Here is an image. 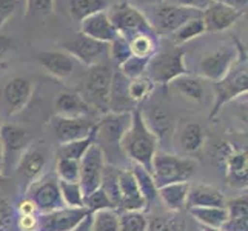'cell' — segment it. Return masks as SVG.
Returning <instances> with one entry per match:
<instances>
[{
  "label": "cell",
  "mask_w": 248,
  "mask_h": 231,
  "mask_svg": "<svg viewBox=\"0 0 248 231\" xmlns=\"http://www.w3.org/2000/svg\"><path fill=\"white\" fill-rule=\"evenodd\" d=\"M36 227H37V215L17 217V228L20 231H36Z\"/></svg>",
  "instance_id": "51"
},
{
  "label": "cell",
  "mask_w": 248,
  "mask_h": 231,
  "mask_svg": "<svg viewBox=\"0 0 248 231\" xmlns=\"http://www.w3.org/2000/svg\"><path fill=\"white\" fill-rule=\"evenodd\" d=\"M111 23L114 25L117 32L126 40L134 37L136 34H156L147 15L140 13L130 0H117L107 11Z\"/></svg>",
  "instance_id": "6"
},
{
  "label": "cell",
  "mask_w": 248,
  "mask_h": 231,
  "mask_svg": "<svg viewBox=\"0 0 248 231\" xmlns=\"http://www.w3.org/2000/svg\"><path fill=\"white\" fill-rule=\"evenodd\" d=\"M45 168V156L37 148H27L17 160V174L28 181V185L40 177Z\"/></svg>",
  "instance_id": "25"
},
{
  "label": "cell",
  "mask_w": 248,
  "mask_h": 231,
  "mask_svg": "<svg viewBox=\"0 0 248 231\" xmlns=\"http://www.w3.org/2000/svg\"><path fill=\"white\" fill-rule=\"evenodd\" d=\"M205 32H207V28H205L203 19L201 15V17H194V19L185 22L181 28L173 32V39H174L176 45H182V44H186V42H190L196 37L202 36V34H205Z\"/></svg>",
  "instance_id": "36"
},
{
  "label": "cell",
  "mask_w": 248,
  "mask_h": 231,
  "mask_svg": "<svg viewBox=\"0 0 248 231\" xmlns=\"http://www.w3.org/2000/svg\"><path fill=\"white\" fill-rule=\"evenodd\" d=\"M128 82L130 80L119 70L113 71L108 97V113H131L134 108H138L128 94Z\"/></svg>",
  "instance_id": "20"
},
{
  "label": "cell",
  "mask_w": 248,
  "mask_h": 231,
  "mask_svg": "<svg viewBox=\"0 0 248 231\" xmlns=\"http://www.w3.org/2000/svg\"><path fill=\"white\" fill-rule=\"evenodd\" d=\"M94 125L96 121L91 117H65L54 114L49 119V128L61 145L88 138L94 130Z\"/></svg>",
  "instance_id": "13"
},
{
  "label": "cell",
  "mask_w": 248,
  "mask_h": 231,
  "mask_svg": "<svg viewBox=\"0 0 248 231\" xmlns=\"http://www.w3.org/2000/svg\"><path fill=\"white\" fill-rule=\"evenodd\" d=\"M54 108L56 114L65 117H90L94 111L78 91H65L57 94L54 99Z\"/></svg>",
  "instance_id": "22"
},
{
  "label": "cell",
  "mask_w": 248,
  "mask_h": 231,
  "mask_svg": "<svg viewBox=\"0 0 248 231\" xmlns=\"http://www.w3.org/2000/svg\"><path fill=\"white\" fill-rule=\"evenodd\" d=\"M140 113H142V119L145 125H147L148 130L156 136L157 142L165 140L170 136L171 130H173L171 117L167 111L160 107H150L145 111L140 108Z\"/></svg>",
  "instance_id": "26"
},
{
  "label": "cell",
  "mask_w": 248,
  "mask_h": 231,
  "mask_svg": "<svg viewBox=\"0 0 248 231\" xmlns=\"http://www.w3.org/2000/svg\"><path fill=\"white\" fill-rule=\"evenodd\" d=\"M190 185H191L190 182H179V184L160 186L157 190V196L168 208V211L181 213L186 205Z\"/></svg>",
  "instance_id": "27"
},
{
  "label": "cell",
  "mask_w": 248,
  "mask_h": 231,
  "mask_svg": "<svg viewBox=\"0 0 248 231\" xmlns=\"http://www.w3.org/2000/svg\"><path fill=\"white\" fill-rule=\"evenodd\" d=\"M242 15V13H239L227 5L213 2L202 13V19L205 23V28H207V32H220L232 28Z\"/></svg>",
  "instance_id": "17"
},
{
  "label": "cell",
  "mask_w": 248,
  "mask_h": 231,
  "mask_svg": "<svg viewBox=\"0 0 248 231\" xmlns=\"http://www.w3.org/2000/svg\"><path fill=\"white\" fill-rule=\"evenodd\" d=\"M220 231H248V215L230 216L222 225Z\"/></svg>",
  "instance_id": "48"
},
{
  "label": "cell",
  "mask_w": 248,
  "mask_h": 231,
  "mask_svg": "<svg viewBox=\"0 0 248 231\" xmlns=\"http://www.w3.org/2000/svg\"><path fill=\"white\" fill-rule=\"evenodd\" d=\"M93 142H94V133H91L88 138H85V139H79V140H73V142H68V143H62V145H59L56 156H57V159L80 160L83 154L87 153V150L93 145Z\"/></svg>",
  "instance_id": "35"
},
{
  "label": "cell",
  "mask_w": 248,
  "mask_h": 231,
  "mask_svg": "<svg viewBox=\"0 0 248 231\" xmlns=\"http://www.w3.org/2000/svg\"><path fill=\"white\" fill-rule=\"evenodd\" d=\"M202 231H220V230H215V228H207V227H203Z\"/></svg>",
  "instance_id": "58"
},
{
  "label": "cell",
  "mask_w": 248,
  "mask_h": 231,
  "mask_svg": "<svg viewBox=\"0 0 248 231\" xmlns=\"http://www.w3.org/2000/svg\"><path fill=\"white\" fill-rule=\"evenodd\" d=\"M54 0H27L25 19H45L53 11Z\"/></svg>",
  "instance_id": "46"
},
{
  "label": "cell",
  "mask_w": 248,
  "mask_h": 231,
  "mask_svg": "<svg viewBox=\"0 0 248 231\" xmlns=\"http://www.w3.org/2000/svg\"><path fill=\"white\" fill-rule=\"evenodd\" d=\"M105 0H70L68 10L74 22H83L87 17L96 14L99 11H105Z\"/></svg>",
  "instance_id": "32"
},
{
  "label": "cell",
  "mask_w": 248,
  "mask_h": 231,
  "mask_svg": "<svg viewBox=\"0 0 248 231\" xmlns=\"http://www.w3.org/2000/svg\"><path fill=\"white\" fill-rule=\"evenodd\" d=\"M168 3H173L182 8H190V10H196L203 13L207 8L213 3V0H165Z\"/></svg>",
  "instance_id": "50"
},
{
  "label": "cell",
  "mask_w": 248,
  "mask_h": 231,
  "mask_svg": "<svg viewBox=\"0 0 248 231\" xmlns=\"http://www.w3.org/2000/svg\"><path fill=\"white\" fill-rule=\"evenodd\" d=\"M147 222L148 219L143 211H124L122 215H119L121 231H145Z\"/></svg>",
  "instance_id": "42"
},
{
  "label": "cell",
  "mask_w": 248,
  "mask_h": 231,
  "mask_svg": "<svg viewBox=\"0 0 248 231\" xmlns=\"http://www.w3.org/2000/svg\"><path fill=\"white\" fill-rule=\"evenodd\" d=\"M224 164L228 184L236 188H247V151H233L228 147L224 154Z\"/></svg>",
  "instance_id": "24"
},
{
  "label": "cell",
  "mask_w": 248,
  "mask_h": 231,
  "mask_svg": "<svg viewBox=\"0 0 248 231\" xmlns=\"http://www.w3.org/2000/svg\"><path fill=\"white\" fill-rule=\"evenodd\" d=\"M201 15H202L201 11L190 10V8H182L168 2H162L151 8V15L147 17V19L155 31H160L164 34H173L185 22Z\"/></svg>",
  "instance_id": "8"
},
{
  "label": "cell",
  "mask_w": 248,
  "mask_h": 231,
  "mask_svg": "<svg viewBox=\"0 0 248 231\" xmlns=\"http://www.w3.org/2000/svg\"><path fill=\"white\" fill-rule=\"evenodd\" d=\"M188 74L185 66V53L182 49L155 53L147 65V73L155 85H170L174 79Z\"/></svg>",
  "instance_id": "7"
},
{
  "label": "cell",
  "mask_w": 248,
  "mask_h": 231,
  "mask_svg": "<svg viewBox=\"0 0 248 231\" xmlns=\"http://www.w3.org/2000/svg\"><path fill=\"white\" fill-rule=\"evenodd\" d=\"M13 46H14L13 39L5 36V34H0V59L10 53V51L13 49Z\"/></svg>",
  "instance_id": "54"
},
{
  "label": "cell",
  "mask_w": 248,
  "mask_h": 231,
  "mask_svg": "<svg viewBox=\"0 0 248 231\" xmlns=\"http://www.w3.org/2000/svg\"><path fill=\"white\" fill-rule=\"evenodd\" d=\"M16 211L13 208V203L6 198L3 188L0 186V231H14L17 227Z\"/></svg>",
  "instance_id": "43"
},
{
  "label": "cell",
  "mask_w": 248,
  "mask_h": 231,
  "mask_svg": "<svg viewBox=\"0 0 248 231\" xmlns=\"http://www.w3.org/2000/svg\"><path fill=\"white\" fill-rule=\"evenodd\" d=\"M196 173V162L190 157H181L165 151H156L153 157L151 176L157 190L160 186L188 182Z\"/></svg>",
  "instance_id": "2"
},
{
  "label": "cell",
  "mask_w": 248,
  "mask_h": 231,
  "mask_svg": "<svg viewBox=\"0 0 248 231\" xmlns=\"http://www.w3.org/2000/svg\"><path fill=\"white\" fill-rule=\"evenodd\" d=\"M17 213H19V216H36L39 215L37 213V208L34 207V203L28 199H25L19 203V207H17Z\"/></svg>",
  "instance_id": "52"
},
{
  "label": "cell",
  "mask_w": 248,
  "mask_h": 231,
  "mask_svg": "<svg viewBox=\"0 0 248 231\" xmlns=\"http://www.w3.org/2000/svg\"><path fill=\"white\" fill-rule=\"evenodd\" d=\"M19 0H0V28L14 15Z\"/></svg>",
  "instance_id": "49"
},
{
  "label": "cell",
  "mask_w": 248,
  "mask_h": 231,
  "mask_svg": "<svg viewBox=\"0 0 248 231\" xmlns=\"http://www.w3.org/2000/svg\"><path fill=\"white\" fill-rule=\"evenodd\" d=\"M134 2H138L140 5H150V6H156L162 2H165V0H134Z\"/></svg>",
  "instance_id": "56"
},
{
  "label": "cell",
  "mask_w": 248,
  "mask_h": 231,
  "mask_svg": "<svg viewBox=\"0 0 248 231\" xmlns=\"http://www.w3.org/2000/svg\"><path fill=\"white\" fill-rule=\"evenodd\" d=\"M105 156L97 143H94L87 150L82 159L79 160L80 171H79V185L83 191V196L90 194L91 191L97 190L100 186L102 173L105 168Z\"/></svg>",
  "instance_id": "11"
},
{
  "label": "cell",
  "mask_w": 248,
  "mask_h": 231,
  "mask_svg": "<svg viewBox=\"0 0 248 231\" xmlns=\"http://www.w3.org/2000/svg\"><path fill=\"white\" fill-rule=\"evenodd\" d=\"M215 88V105H213L210 117H215L225 104L244 96L248 91V71H247V56H239V61L233 65L228 74L213 83Z\"/></svg>",
  "instance_id": "5"
},
{
  "label": "cell",
  "mask_w": 248,
  "mask_h": 231,
  "mask_svg": "<svg viewBox=\"0 0 248 231\" xmlns=\"http://www.w3.org/2000/svg\"><path fill=\"white\" fill-rule=\"evenodd\" d=\"M63 51L70 54L74 61H79L85 66L99 65L100 61L105 56H108V44H102V42L94 40L88 36H78L76 39H71L62 44Z\"/></svg>",
  "instance_id": "14"
},
{
  "label": "cell",
  "mask_w": 248,
  "mask_h": 231,
  "mask_svg": "<svg viewBox=\"0 0 248 231\" xmlns=\"http://www.w3.org/2000/svg\"><path fill=\"white\" fill-rule=\"evenodd\" d=\"M225 196L211 185H190L185 210L194 207H225Z\"/></svg>",
  "instance_id": "23"
},
{
  "label": "cell",
  "mask_w": 248,
  "mask_h": 231,
  "mask_svg": "<svg viewBox=\"0 0 248 231\" xmlns=\"http://www.w3.org/2000/svg\"><path fill=\"white\" fill-rule=\"evenodd\" d=\"M2 168H3V165H2V164H0V173H2Z\"/></svg>",
  "instance_id": "59"
},
{
  "label": "cell",
  "mask_w": 248,
  "mask_h": 231,
  "mask_svg": "<svg viewBox=\"0 0 248 231\" xmlns=\"http://www.w3.org/2000/svg\"><path fill=\"white\" fill-rule=\"evenodd\" d=\"M37 62L49 76L56 77L59 80H65L68 77H71L76 65L74 59L68 53H65L63 49L42 51V53L37 54Z\"/></svg>",
  "instance_id": "18"
},
{
  "label": "cell",
  "mask_w": 248,
  "mask_h": 231,
  "mask_svg": "<svg viewBox=\"0 0 248 231\" xmlns=\"http://www.w3.org/2000/svg\"><path fill=\"white\" fill-rule=\"evenodd\" d=\"M190 216L194 217L202 227L220 230L228 219V211L225 207H194L186 210Z\"/></svg>",
  "instance_id": "28"
},
{
  "label": "cell",
  "mask_w": 248,
  "mask_h": 231,
  "mask_svg": "<svg viewBox=\"0 0 248 231\" xmlns=\"http://www.w3.org/2000/svg\"><path fill=\"white\" fill-rule=\"evenodd\" d=\"M91 213L85 208L62 207L48 213L37 215L36 231H71Z\"/></svg>",
  "instance_id": "12"
},
{
  "label": "cell",
  "mask_w": 248,
  "mask_h": 231,
  "mask_svg": "<svg viewBox=\"0 0 248 231\" xmlns=\"http://www.w3.org/2000/svg\"><path fill=\"white\" fill-rule=\"evenodd\" d=\"M171 85H173L174 90L186 100L199 104V102H202L205 97V88H203L199 77L185 74V76H181V77H177V79H174L171 82Z\"/></svg>",
  "instance_id": "29"
},
{
  "label": "cell",
  "mask_w": 248,
  "mask_h": 231,
  "mask_svg": "<svg viewBox=\"0 0 248 231\" xmlns=\"http://www.w3.org/2000/svg\"><path fill=\"white\" fill-rule=\"evenodd\" d=\"M83 207L87 208L90 213H96V211H100V210H114L113 205H111L109 199L107 198V194L97 188V190L91 191L90 194L83 196Z\"/></svg>",
  "instance_id": "47"
},
{
  "label": "cell",
  "mask_w": 248,
  "mask_h": 231,
  "mask_svg": "<svg viewBox=\"0 0 248 231\" xmlns=\"http://www.w3.org/2000/svg\"><path fill=\"white\" fill-rule=\"evenodd\" d=\"M157 143L156 136L143 122L140 108H134L131 111V123L121 142L122 154L133 160V164L140 165L151 173L153 157L157 151Z\"/></svg>",
  "instance_id": "1"
},
{
  "label": "cell",
  "mask_w": 248,
  "mask_h": 231,
  "mask_svg": "<svg viewBox=\"0 0 248 231\" xmlns=\"http://www.w3.org/2000/svg\"><path fill=\"white\" fill-rule=\"evenodd\" d=\"M79 160L73 159H57L56 164V177L65 182H79Z\"/></svg>",
  "instance_id": "44"
},
{
  "label": "cell",
  "mask_w": 248,
  "mask_h": 231,
  "mask_svg": "<svg viewBox=\"0 0 248 231\" xmlns=\"http://www.w3.org/2000/svg\"><path fill=\"white\" fill-rule=\"evenodd\" d=\"M113 71L104 63L88 66L82 77L80 91H78L83 100L93 108L102 113H108V97L111 88Z\"/></svg>",
  "instance_id": "4"
},
{
  "label": "cell",
  "mask_w": 248,
  "mask_h": 231,
  "mask_svg": "<svg viewBox=\"0 0 248 231\" xmlns=\"http://www.w3.org/2000/svg\"><path fill=\"white\" fill-rule=\"evenodd\" d=\"M57 182L65 207H71V208L83 207V191L79 182H65V181H59V179Z\"/></svg>",
  "instance_id": "40"
},
{
  "label": "cell",
  "mask_w": 248,
  "mask_h": 231,
  "mask_svg": "<svg viewBox=\"0 0 248 231\" xmlns=\"http://www.w3.org/2000/svg\"><path fill=\"white\" fill-rule=\"evenodd\" d=\"M0 142L3 147V160L8 156L17 154V160L22 156V153L30 148L31 136L23 128L13 125V123H2L0 125Z\"/></svg>",
  "instance_id": "21"
},
{
  "label": "cell",
  "mask_w": 248,
  "mask_h": 231,
  "mask_svg": "<svg viewBox=\"0 0 248 231\" xmlns=\"http://www.w3.org/2000/svg\"><path fill=\"white\" fill-rule=\"evenodd\" d=\"M119 171L116 165L105 164L104 173H102V181H100V190L107 194L113 208H119V202H121V194H119Z\"/></svg>",
  "instance_id": "31"
},
{
  "label": "cell",
  "mask_w": 248,
  "mask_h": 231,
  "mask_svg": "<svg viewBox=\"0 0 248 231\" xmlns=\"http://www.w3.org/2000/svg\"><path fill=\"white\" fill-rule=\"evenodd\" d=\"M213 2H217V3H222V5H227L230 8H233V10L239 11L245 14L247 11V6H248V0H213Z\"/></svg>",
  "instance_id": "53"
},
{
  "label": "cell",
  "mask_w": 248,
  "mask_h": 231,
  "mask_svg": "<svg viewBox=\"0 0 248 231\" xmlns=\"http://www.w3.org/2000/svg\"><path fill=\"white\" fill-rule=\"evenodd\" d=\"M27 199L34 203L39 215L65 207L57 177L54 174L42 176L31 182L27 188Z\"/></svg>",
  "instance_id": "10"
},
{
  "label": "cell",
  "mask_w": 248,
  "mask_h": 231,
  "mask_svg": "<svg viewBox=\"0 0 248 231\" xmlns=\"http://www.w3.org/2000/svg\"><path fill=\"white\" fill-rule=\"evenodd\" d=\"M91 231H121L116 210H100L91 213Z\"/></svg>",
  "instance_id": "37"
},
{
  "label": "cell",
  "mask_w": 248,
  "mask_h": 231,
  "mask_svg": "<svg viewBox=\"0 0 248 231\" xmlns=\"http://www.w3.org/2000/svg\"><path fill=\"white\" fill-rule=\"evenodd\" d=\"M80 34L88 36L97 42H102V44H109V42H113L119 36V32L114 28V25L111 23L107 11H99L87 17L83 22H80Z\"/></svg>",
  "instance_id": "19"
},
{
  "label": "cell",
  "mask_w": 248,
  "mask_h": 231,
  "mask_svg": "<svg viewBox=\"0 0 248 231\" xmlns=\"http://www.w3.org/2000/svg\"><path fill=\"white\" fill-rule=\"evenodd\" d=\"M108 56H111V59L116 62L117 66H121L126 59H130L131 54V49H130V44L124 36H119L108 44Z\"/></svg>",
  "instance_id": "45"
},
{
  "label": "cell",
  "mask_w": 248,
  "mask_h": 231,
  "mask_svg": "<svg viewBox=\"0 0 248 231\" xmlns=\"http://www.w3.org/2000/svg\"><path fill=\"white\" fill-rule=\"evenodd\" d=\"M131 123V113H105L94 125V143H97L104 156L122 154L121 142Z\"/></svg>",
  "instance_id": "3"
},
{
  "label": "cell",
  "mask_w": 248,
  "mask_h": 231,
  "mask_svg": "<svg viewBox=\"0 0 248 231\" xmlns=\"http://www.w3.org/2000/svg\"><path fill=\"white\" fill-rule=\"evenodd\" d=\"M186 222L181 213L168 211L148 219L145 231H185Z\"/></svg>",
  "instance_id": "30"
},
{
  "label": "cell",
  "mask_w": 248,
  "mask_h": 231,
  "mask_svg": "<svg viewBox=\"0 0 248 231\" xmlns=\"http://www.w3.org/2000/svg\"><path fill=\"white\" fill-rule=\"evenodd\" d=\"M2 104L6 116H16L25 109L32 96V85L27 77L16 76L2 87Z\"/></svg>",
  "instance_id": "15"
},
{
  "label": "cell",
  "mask_w": 248,
  "mask_h": 231,
  "mask_svg": "<svg viewBox=\"0 0 248 231\" xmlns=\"http://www.w3.org/2000/svg\"><path fill=\"white\" fill-rule=\"evenodd\" d=\"M242 54V49L237 51L234 46H224L216 51L203 54L198 62V74L210 82H217L228 74L233 65Z\"/></svg>",
  "instance_id": "9"
},
{
  "label": "cell",
  "mask_w": 248,
  "mask_h": 231,
  "mask_svg": "<svg viewBox=\"0 0 248 231\" xmlns=\"http://www.w3.org/2000/svg\"><path fill=\"white\" fill-rule=\"evenodd\" d=\"M205 142V131L201 123L188 122L181 133V145L186 153H196L202 148Z\"/></svg>",
  "instance_id": "34"
},
{
  "label": "cell",
  "mask_w": 248,
  "mask_h": 231,
  "mask_svg": "<svg viewBox=\"0 0 248 231\" xmlns=\"http://www.w3.org/2000/svg\"><path fill=\"white\" fill-rule=\"evenodd\" d=\"M71 231H91V215H88L78 227Z\"/></svg>",
  "instance_id": "55"
},
{
  "label": "cell",
  "mask_w": 248,
  "mask_h": 231,
  "mask_svg": "<svg viewBox=\"0 0 248 231\" xmlns=\"http://www.w3.org/2000/svg\"><path fill=\"white\" fill-rule=\"evenodd\" d=\"M155 88H156V85L148 76H142L128 82V94H130V99L136 105H139L140 102L147 99L150 94L155 91Z\"/></svg>",
  "instance_id": "39"
},
{
  "label": "cell",
  "mask_w": 248,
  "mask_h": 231,
  "mask_svg": "<svg viewBox=\"0 0 248 231\" xmlns=\"http://www.w3.org/2000/svg\"><path fill=\"white\" fill-rule=\"evenodd\" d=\"M151 57H138V56H131L130 59L119 66V71H121L128 80L138 79V77H142L147 73V65L150 62Z\"/></svg>",
  "instance_id": "41"
},
{
  "label": "cell",
  "mask_w": 248,
  "mask_h": 231,
  "mask_svg": "<svg viewBox=\"0 0 248 231\" xmlns=\"http://www.w3.org/2000/svg\"><path fill=\"white\" fill-rule=\"evenodd\" d=\"M131 171H133V176L136 179V184H138L139 190H140V194L143 196V199H145V202H147V207H148V205H151L159 198L157 186H156L155 181H153V176L148 169H145L143 167L136 165V164L133 165Z\"/></svg>",
  "instance_id": "33"
},
{
  "label": "cell",
  "mask_w": 248,
  "mask_h": 231,
  "mask_svg": "<svg viewBox=\"0 0 248 231\" xmlns=\"http://www.w3.org/2000/svg\"><path fill=\"white\" fill-rule=\"evenodd\" d=\"M130 44V49L133 56L138 57H151L156 53V34H136L134 37H131L128 40Z\"/></svg>",
  "instance_id": "38"
},
{
  "label": "cell",
  "mask_w": 248,
  "mask_h": 231,
  "mask_svg": "<svg viewBox=\"0 0 248 231\" xmlns=\"http://www.w3.org/2000/svg\"><path fill=\"white\" fill-rule=\"evenodd\" d=\"M119 194H121V202H119L117 210L124 211H143L147 207L143 196L131 169H121L119 171Z\"/></svg>",
  "instance_id": "16"
},
{
  "label": "cell",
  "mask_w": 248,
  "mask_h": 231,
  "mask_svg": "<svg viewBox=\"0 0 248 231\" xmlns=\"http://www.w3.org/2000/svg\"><path fill=\"white\" fill-rule=\"evenodd\" d=\"M0 164L3 165V147H2V142H0Z\"/></svg>",
  "instance_id": "57"
}]
</instances>
